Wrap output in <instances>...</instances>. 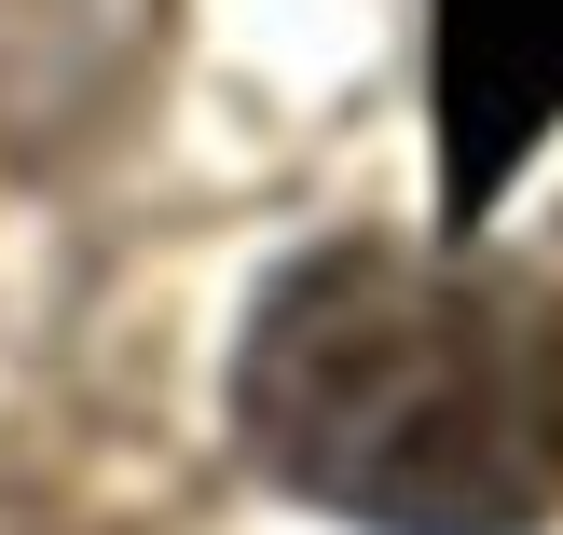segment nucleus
Wrapping results in <instances>:
<instances>
[{
  "label": "nucleus",
  "mask_w": 563,
  "mask_h": 535,
  "mask_svg": "<svg viewBox=\"0 0 563 535\" xmlns=\"http://www.w3.org/2000/svg\"><path fill=\"white\" fill-rule=\"evenodd\" d=\"M247 454L344 522H537L563 494V289L427 247H317L234 357Z\"/></svg>",
  "instance_id": "nucleus-1"
},
{
  "label": "nucleus",
  "mask_w": 563,
  "mask_h": 535,
  "mask_svg": "<svg viewBox=\"0 0 563 535\" xmlns=\"http://www.w3.org/2000/svg\"><path fill=\"white\" fill-rule=\"evenodd\" d=\"M563 124V0H440V220L482 234L509 165Z\"/></svg>",
  "instance_id": "nucleus-2"
}]
</instances>
